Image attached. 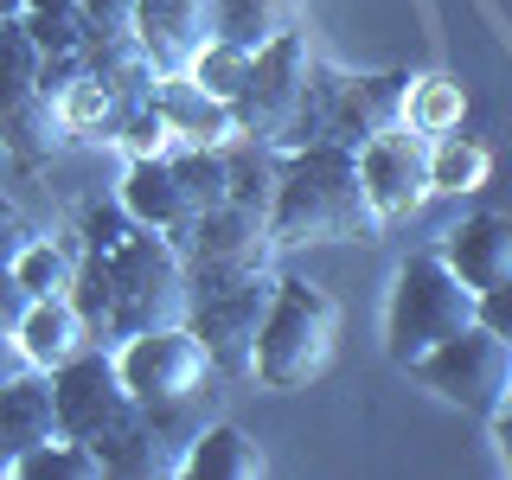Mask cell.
Here are the masks:
<instances>
[{"instance_id": "4dcf8cb0", "label": "cell", "mask_w": 512, "mask_h": 480, "mask_svg": "<svg viewBox=\"0 0 512 480\" xmlns=\"http://www.w3.org/2000/svg\"><path fill=\"white\" fill-rule=\"evenodd\" d=\"M128 231H135V212H128V205H90L84 212V250H116Z\"/></svg>"}, {"instance_id": "4fadbf2b", "label": "cell", "mask_w": 512, "mask_h": 480, "mask_svg": "<svg viewBox=\"0 0 512 480\" xmlns=\"http://www.w3.org/2000/svg\"><path fill=\"white\" fill-rule=\"evenodd\" d=\"M58 391H52V372H26L13 384H0V468H20L32 448L58 442Z\"/></svg>"}, {"instance_id": "6da1fadb", "label": "cell", "mask_w": 512, "mask_h": 480, "mask_svg": "<svg viewBox=\"0 0 512 480\" xmlns=\"http://www.w3.org/2000/svg\"><path fill=\"white\" fill-rule=\"evenodd\" d=\"M71 301L84 314L90 340H135L154 327H180L186 256L173 237L135 224L116 250H84V269L71 276Z\"/></svg>"}, {"instance_id": "52a82bcc", "label": "cell", "mask_w": 512, "mask_h": 480, "mask_svg": "<svg viewBox=\"0 0 512 480\" xmlns=\"http://www.w3.org/2000/svg\"><path fill=\"white\" fill-rule=\"evenodd\" d=\"M52 391H58V429L71 442L96 448V455H103L128 423H141V397L122 384V365L109 359V352H96V346H84L77 359L58 365Z\"/></svg>"}, {"instance_id": "7a4b0ae2", "label": "cell", "mask_w": 512, "mask_h": 480, "mask_svg": "<svg viewBox=\"0 0 512 480\" xmlns=\"http://www.w3.org/2000/svg\"><path fill=\"white\" fill-rule=\"evenodd\" d=\"M384 218L365 192L359 148L346 141H308L288 154L276 173V199H269V237L276 250L295 244H352V237H378Z\"/></svg>"}, {"instance_id": "836d02e7", "label": "cell", "mask_w": 512, "mask_h": 480, "mask_svg": "<svg viewBox=\"0 0 512 480\" xmlns=\"http://www.w3.org/2000/svg\"><path fill=\"white\" fill-rule=\"evenodd\" d=\"M480 327H493L500 340H512V282H500V288L480 295Z\"/></svg>"}, {"instance_id": "4316f807", "label": "cell", "mask_w": 512, "mask_h": 480, "mask_svg": "<svg viewBox=\"0 0 512 480\" xmlns=\"http://www.w3.org/2000/svg\"><path fill=\"white\" fill-rule=\"evenodd\" d=\"M13 282H20L32 301H45V295H71V263H64L52 244H39V237H32V244L20 250V263H13Z\"/></svg>"}, {"instance_id": "603a6c76", "label": "cell", "mask_w": 512, "mask_h": 480, "mask_svg": "<svg viewBox=\"0 0 512 480\" xmlns=\"http://www.w3.org/2000/svg\"><path fill=\"white\" fill-rule=\"evenodd\" d=\"M32 244V231H26V218L13 212V199L0 192V327H20L26 308H32V295L20 282H13V263H20V250Z\"/></svg>"}, {"instance_id": "f35d334b", "label": "cell", "mask_w": 512, "mask_h": 480, "mask_svg": "<svg viewBox=\"0 0 512 480\" xmlns=\"http://www.w3.org/2000/svg\"><path fill=\"white\" fill-rule=\"evenodd\" d=\"M0 474H7V468H0Z\"/></svg>"}, {"instance_id": "cb8c5ba5", "label": "cell", "mask_w": 512, "mask_h": 480, "mask_svg": "<svg viewBox=\"0 0 512 480\" xmlns=\"http://www.w3.org/2000/svg\"><path fill=\"white\" fill-rule=\"evenodd\" d=\"M250 64H256V52H244V45H231V39H212L192 58V84L212 90L218 103H237V90L250 84Z\"/></svg>"}, {"instance_id": "f1b7e54d", "label": "cell", "mask_w": 512, "mask_h": 480, "mask_svg": "<svg viewBox=\"0 0 512 480\" xmlns=\"http://www.w3.org/2000/svg\"><path fill=\"white\" fill-rule=\"evenodd\" d=\"M173 141H180V135H173L167 109H160L154 96H148V103H141L128 122H122V148L135 154V160H167V148H173Z\"/></svg>"}, {"instance_id": "83f0119b", "label": "cell", "mask_w": 512, "mask_h": 480, "mask_svg": "<svg viewBox=\"0 0 512 480\" xmlns=\"http://www.w3.org/2000/svg\"><path fill=\"white\" fill-rule=\"evenodd\" d=\"M429 180L448 186V192H468L487 180V148H474V141H461V135H448L442 141V154L429 160Z\"/></svg>"}, {"instance_id": "d4e9b609", "label": "cell", "mask_w": 512, "mask_h": 480, "mask_svg": "<svg viewBox=\"0 0 512 480\" xmlns=\"http://www.w3.org/2000/svg\"><path fill=\"white\" fill-rule=\"evenodd\" d=\"M13 474H20V480H96V474H103V455L84 448V442H71V436H58V442L32 448Z\"/></svg>"}, {"instance_id": "ffe728a7", "label": "cell", "mask_w": 512, "mask_h": 480, "mask_svg": "<svg viewBox=\"0 0 512 480\" xmlns=\"http://www.w3.org/2000/svg\"><path fill=\"white\" fill-rule=\"evenodd\" d=\"M288 20H295V0H212V39H231L244 52H263L269 39L295 32Z\"/></svg>"}, {"instance_id": "7c38bea8", "label": "cell", "mask_w": 512, "mask_h": 480, "mask_svg": "<svg viewBox=\"0 0 512 480\" xmlns=\"http://www.w3.org/2000/svg\"><path fill=\"white\" fill-rule=\"evenodd\" d=\"M58 135H64L58 96L39 77H0V148L20 167H45L58 154Z\"/></svg>"}, {"instance_id": "44dd1931", "label": "cell", "mask_w": 512, "mask_h": 480, "mask_svg": "<svg viewBox=\"0 0 512 480\" xmlns=\"http://www.w3.org/2000/svg\"><path fill=\"white\" fill-rule=\"evenodd\" d=\"M103 474H116V480L167 474V455H160V423H154V410H141V423H128L122 436L103 448Z\"/></svg>"}, {"instance_id": "5bb4252c", "label": "cell", "mask_w": 512, "mask_h": 480, "mask_svg": "<svg viewBox=\"0 0 512 480\" xmlns=\"http://www.w3.org/2000/svg\"><path fill=\"white\" fill-rule=\"evenodd\" d=\"M135 32L148 39L160 77H180L212 45V0H141Z\"/></svg>"}, {"instance_id": "8d00e7d4", "label": "cell", "mask_w": 512, "mask_h": 480, "mask_svg": "<svg viewBox=\"0 0 512 480\" xmlns=\"http://www.w3.org/2000/svg\"><path fill=\"white\" fill-rule=\"evenodd\" d=\"M26 7H84V0H26Z\"/></svg>"}, {"instance_id": "1f68e13d", "label": "cell", "mask_w": 512, "mask_h": 480, "mask_svg": "<svg viewBox=\"0 0 512 480\" xmlns=\"http://www.w3.org/2000/svg\"><path fill=\"white\" fill-rule=\"evenodd\" d=\"M84 20L90 32H135L141 0H84Z\"/></svg>"}, {"instance_id": "ba28073f", "label": "cell", "mask_w": 512, "mask_h": 480, "mask_svg": "<svg viewBox=\"0 0 512 480\" xmlns=\"http://www.w3.org/2000/svg\"><path fill=\"white\" fill-rule=\"evenodd\" d=\"M308 90H314V52L301 32H282L269 39L250 64V84L237 90L231 116H237V135H263V141H282L288 128L301 122L308 109Z\"/></svg>"}, {"instance_id": "3957f363", "label": "cell", "mask_w": 512, "mask_h": 480, "mask_svg": "<svg viewBox=\"0 0 512 480\" xmlns=\"http://www.w3.org/2000/svg\"><path fill=\"white\" fill-rule=\"evenodd\" d=\"M333 352H340V301L301 276H282L256 340V378L269 391H301L333 365Z\"/></svg>"}, {"instance_id": "30bf717a", "label": "cell", "mask_w": 512, "mask_h": 480, "mask_svg": "<svg viewBox=\"0 0 512 480\" xmlns=\"http://www.w3.org/2000/svg\"><path fill=\"white\" fill-rule=\"evenodd\" d=\"M269 250H276L269 212L263 205H244V199L205 212L192 224V237L180 244L186 276H256V269H269Z\"/></svg>"}, {"instance_id": "9a60e30c", "label": "cell", "mask_w": 512, "mask_h": 480, "mask_svg": "<svg viewBox=\"0 0 512 480\" xmlns=\"http://www.w3.org/2000/svg\"><path fill=\"white\" fill-rule=\"evenodd\" d=\"M442 256H448V269H455L468 288H480V295L512 282V212H474L468 224L448 231Z\"/></svg>"}, {"instance_id": "277c9868", "label": "cell", "mask_w": 512, "mask_h": 480, "mask_svg": "<svg viewBox=\"0 0 512 480\" xmlns=\"http://www.w3.org/2000/svg\"><path fill=\"white\" fill-rule=\"evenodd\" d=\"M480 320V288H468L448 269L442 250H423L397 269V288H391V308H384V346H391L397 365L436 352L442 340H455L461 327Z\"/></svg>"}, {"instance_id": "8fae6325", "label": "cell", "mask_w": 512, "mask_h": 480, "mask_svg": "<svg viewBox=\"0 0 512 480\" xmlns=\"http://www.w3.org/2000/svg\"><path fill=\"white\" fill-rule=\"evenodd\" d=\"M359 173H365V192H372L378 218H410L416 205L436 192V180H429V160L416 154V141L404 135V128H391V135H372L359 148Z\"/></svg>"}, {"instance_id": "5b68a950", "label": "cell", "mask_w": 512, "mask_h": 480, "mask_svg": "<svg viewBox=\"0 0 512 480\" xmlns=\"http://www.w3.org/2000/svg\"><path fill=\"white\" fill-rule=\"evenodd\" d=\"M276 282L256 276H186V327L199 333L205 359L218 372H256V340H263Z\"/></svg>"}, {"instance_id": "d6986e66", "label": "cell", "mask_w": 512, "mask_h": 480, "mask_svg": "<svg viewBox=\"0 0 512 480\" xmlns=\"http://www.w3.org/2000/svg\"><path fill=\"white\" fill-rule=\"evenodd\" d=\"M180 474L186 480H256L263 474V448H256L244 429L218 423V429H199V436H192Z\"/></svg>"}, {"instance_id": "7402d4cb", "label": "cell", "mask_w": 512, "mask_h": 480, "mask_svg": "<svg viewBox=\"0 0 512 480\" xmlns=\"http://www.w3.org/2000/svg\"><path fill=\"white\" fill-rule=\"evenodd\" d=\"M173 160V173H180V186H186V199H192V212H218V205H231V160L212 154V148H186V154H167Z\"/></svg>"}, {"instance_id": "484cf974", "label": "cell", "mask_w": 512, "mask_h": 480, "mask_svg": "<svg viewBox=\"0 0 512 480\" xmlns=\"http://www.w3.org/2000/svg\"><path fill=\"white\" fill-rule=\"evenodd\" d=\"M26 26H32V39H39V52H45V58L84 52V39H90L84 7H26Z\"/></svg>"}, {"instance_id": "e575fe53", "label": "cell", "mask_w": 512, "mask_h": 480, "mask_svg": "<svg viewBox=\"0 0 512 480\" xmlns=\"http://www.w3.org/2000/svg\"><path fill=\"white\" fill-rule=\"evenodd\" d=\"M448 116H455V90H442V84H429V96H423V116H416V122H429V128H442Z\"/></svg>"}, {"instance_id": "9c48e42d", "label": "cell", "mask_w": 512, "mask_h": 480, "mask_svg": "<svg viewBox=\"0 0 512 480\" xmlns=\"http://www.w3.org/2000/svg\"><path fill=\"white\" fill-rule=\"evenodd\" d=\"M116 365H122V384L141 397V410H186L192 397H199L205 372H212V359H205V346H199L192 327L135 333Z\"/></svg>"}, {"instance_id": "e0dca14e", "label": "cell", "mask_w": 512, "mask_h": 480, "mask_svg": "<svg viewBox=\"0 0 512 480\" xmlns=\"http://www.w3.org/2000/svg\"><path fill=\"white\" fill-rule=\"evenodd\" d=\"M20 340H26V352H32L39 372H58L64 359H77V352L90 346V327H84V314H77L71 295H45V301H32V308H26Z\"/></svg>"}, {"instance_id": "ac0fdd59", "label": "cell", "mask_w": 512, "mask_h": 480, "mask_svg": "<svg viewBox=\"0 0 512 480\" xmlns=\"http://www.w3.org/2000/svg\"><path fill=\"white\" fill-rule=\"evenodd\" d=\"M154 103L167 109V122H173V135L186 141V148H212L218 135H231L237 116H231V103H218L212 90H199L192 77H160L154 84Z\"/></svg>"}, {"instance_id": "d6a6232c", "label": "cell", "mask_w": 512, "mask_h": 480, "mask_svg": "<svg viewBox=\"0 0 512 480\" xmlns=\"http://www.w3.org/2000/svg\"><path fill=\"white\" fill-rule=\"evenodd\" d=\"M26 372H39V365H32L20 327H0V384H13V378H26Z\"/></svg>"}, {"instance_id": "74e56055", "label": "cell", "mask_w": 512, "mask_h": 480, "mask_svg": "<svg viewBox=\"0 0 512 480\" xmlns=\"http://www.w3.org/2000/svg\"><path fill=\"white\" fill-rule=\"evenodd\" d=\"M0 13H26V0H0Z\"/></svg>"}, {"instance_id": "d590c367", "label": "cell", "mask_w": 512, "mask_h": 480, "mask_svg": "<svg viewBox=\"0 0 512 480\" xmlns=\"http://www.w3.org/2000/svg\"><path fill=\"white\" fill-rule=\"evenodd\" d=\"M493 436H500V455H506V468H512V404L493 416Z\"/></svg>"}, {"instance_id": "f546056e", "label": "cell", "mask_w": 512, "mask_h": 480, "mask_svg": "<svg viewBox=\"0 0 512 480\" xmlns=\"http://www.w3.org/2000/svg\"><path fill=\"white\" fill-rule=\"evenodd\" d=\"M45 71V52L32 39L26 13H0V77H39Z\"/></svg>"}, {"instance_id": "8992f818", "label": "cell", "mask_w": 512, "mask_h": 480, "mask_svg": "<svg viewBox=\"0 0 512 480\" xmlns=\"http://www.w3.org/2000/svg\"><path fill=\"white\" fill-rule=\"evenodd\" d=\"M404 372L416 384H429L436 397L461 404L468 416H500L512 404V340H500L493 327H461L455 340H442L436 352L410 359Z\"/></svg>"}, {"instance_id": "2e32d148", "label": "cell", "mask_w": 512, "mask_h": 480, "mask_svg": "<svg viewBox=\"0 0 512 480\" xmlns=\"http://www.w3.org/2000/svg\"><path fill=\"white\" fill-rule=\"evenodd\" d=\"M122 205L135 212V224H148V231L173 237V244H186L192 224H199V212H192L180 173H173V160H135L122 180Z\"/></svg>"}]
</instances>
